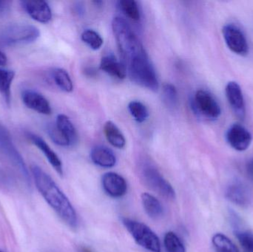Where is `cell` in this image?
Segmentation results:
<instances>
[{
  "label": "cell",
  "instance_id": "6da1fadb",
  "mask_svg": "<svg viewBox=\"0 0 253 252\" xmlns=\"http://www.w3.org/2000/svg\"><path fill=\"white\" fill-rule=\"evenodd\" d=\"M36 187L48 205L70 227L78 226V216L68 197L48 174L37 165L31 166Z\"/></svg>",
  "mask_w": 253,
  "mask_h": 252
},
{
  "label": "cell",
  "instance_id": "7a4b0ae2",
  "mask_svg": "<svg viewBox=\"0 0 253 252\" xmlns=\"http://www.w3.org/2000/svg\"><path fill=\"white\" fill-rule=\"evenodd\" d=\"M112 29L124 65L135 56L145 53L142 44L126 19L120 16L114 18Z\"/></svg>",
  "mask_w": 253,
  "mask_h": 252
},
{
  "label": "cell",
  "instance_id": "3957f363",
  "mask_svg": "<svg viewBox=\"0 0 253 252\" xmlns=\"http://www.w3.org/2000/svg\"><path fill=\"white\" fill-rule=\"evenodd\" d=\"M132 81L152 91H157L159 80L147 53L135 56L125 65Z\"/></svg>",
  "mask_w": 253,
  "mask_h": 252
},
{
  "label": "cell",
  "instance_id": "277c9868",
  "mask_svg": "<svg viewBox=\"0 0 253 252\" xmlns=\"http://www.w3.org/2000/svg\"><path fill=\"white\" fill-rule=\"evenodd\" d=\"M40 36V30L34 25L11 24L0 28V44L10 47L31 44L37 41Z\"/></svg>",
  "mask_w": 253,
  "mask_h": 252
},
{
  "label": "cell",
  "instance_id": "5b68a950",
  "mask_svg": "<svg viewBox=\"0 0 253 252\" xmlns=\"http://www.w3.org/2000/svg\"><path fill=\"white\" fill-rule=\"evenodd\" d=\"M123 223L135 242L151 252H162L160 240L149 226L129 218H123Z\"/></svg>",
  "mask_w": 253,
  "mask_h": 252
},
{
  "label": "cell",
  "instance_id": "8992f818",
  "mask_svg": "<svg viewBox=\"0 0 253 252\" xmlns=\"http://www.w3.org/2000/svg\"><path fill=\"white\" fill-rule=\"evenodd\" d=\"M141 179L144 184L166 199H175V189L160 172L151 165H145L141 171Z\"/></svg>",
  "mask_w": 253,
  "mask_h": 252
},
{
  "label": "cell",
  "instance_id": "52a82bcc",
  "mask_svg": "<svg viewBox=\"0 0 253 252\" xmlns=\"http://www.w3.org/2000/svg\"><path fill=\"white\" fill-rule=\"evenodd\" d=\"M196 112L210 120H216L221 115V110L216 99L206 90L196 91L193 102Z\"/></svg>",
  "mask_w": 253,
  "mask_h": 252
},
{
  "label": "cell",
  "instance_id": "ba28073f",
  "mask_svg": "<svg viewBox=\"0 0 253 252\" xmlns=\"http://www.w3.org/2000/svg\"><path fill=\"white\" fill-rule=\"evenodd\" d=\"M223 36L228 48L239 56H246L249 52L248 40L242 30L233 25L228 24L222 29Z\"/></svg>",
  "mask_w": 253,
  "mask_h": 252
},
{
  "label": "cell",
  "instance_id": "9c48e42d",
  "mask_svg": "<svg viewBox=\"0 0 253 252\" xmlns=\"http://www.w3.org/2000/svg\"><path fill=\"white\" fill-rule=\"evenodd\" d=\"M0 152L5 155L25 176H28V170L16 146L12 142L11 136L7 129L0 124Z\"/></svg>",
  "mask_w": 253,
  "mask_h": 252
},
{
  "label": "cell",
  "instance_id": "30bf717a",
  "mask_svg": "<svg viewBox=\"0 0 253 252\" xmlns=\"http://www.w3.org/2000/svg\"><path fill=\"white\" fill-rule=\"evenodd\" d=\"M227 143L233 149L239 152L247 150L252 143L251 132L240 124L230 126L226 134Z\"/></svg>",
  "mask_w": 253,
  "mask_h": 252
},
{
  "label": "cell",
  "instance_id": "8fae6325",
  "mask_svg": "<svg viewBox=\"0 0 253 252\" xmlns=\"http://www.w3.org/2000/svg\"><path fill=\"white\" fill-rule=\"evenodd\" d=\"M102 186L105 193L111 198H123L127 192L126 179L114 172H109L102 176Z\"/></svg>",
  "mask_w": 253,
  "mask_h": 252
},
{
  "label": "cell",
  "instance_id": "7c38bea8",
  "mask_svg": "<svg viewBox=\"0 0 253 252\" xmlns=\"http://www.w3.org/2000/svg\"><path fill=\"white\" fill-rule=\"evenodd\" d=\"M225 93L229 105L231 107L236 116L239 119H245L246 108L240 85L236 81H230L226 85Z\"/></svg>",
  "mask_w": 253,
  "mask_h": 252
},
{
  "label": "cell",
  "instance_id": "4fadbf2b",
  "mask_svg": "<svg viewBox=\"0 0 253 252\" xmlns=\"http://www.w3.org/2000/svg\"><path fill=\"white\" fill-rule=\"evenodd\" d=\"M21 5L34 20L47 24L51 20L52 11L45 1H22Z\"/></svg>",
  "mask_w": 253,
  "mask_h": 252
},
{
  "label": "cell",
  "instance_id": "5bb4252c",
  "mask_svg": "<svg viewBox=\"0 0 253 252\" xmlns=\"http://www.w3.org/2000/svg\"><path fill=\"white\" fill-rule=\"evenodd\" d=\"M24 105L40 114L50 115L52 109L47 99L38 92L33 90H25L22 93Z\"/></svg>",
  "mask_w": 253,
  "mask_h": 252
},
{
  "label": "cell",
  "instance_id": "9a60e30c",
  "mask_svg": "<svg viewBox=\"0 0 253 252\" xmlns=\"http://www.w3.org/2000/svg\"><path fill=\"white\" fill-rule=\"evenodd\" d=\"M26 135L27 137L31 141V143L35 145L44 154L50 165L57 172L58 174L62 176L63 175V166H62V161H61L59 156L56 155V152L46 143L45 141L42 138L34 134V133H27Z\"/></svg>",
  "mask_w": 253,
  "mask_h": 252
},
{
  "label": "cell",
  "instance_id": "2e32d148",
  "mask_svg": "<svg viewBox=\"0 0 253 252\" xmlns=\"http://www.w3.org/2000/svg\"><path fill=\"white\" fill-rule=\"evenodd\" d=\"M93 164L102 168H112L117 164V157L112 150L104 146H95L90 152Z\"/></svg>",
  "mask_w": 253,
  "mask_h": 252
},
{
  "label": "cell",
  "instance_id": "e0dca14e",
  "mask_svg": "<svg viewBox=\"0 0 253 252\" xmlns=\"http://www.w3.org/2000/svg\"><path fill=\"white\" fill-rule=\"evenodd\" d=\"M100 68L111 76L119 79H125L126 76V70L123 62H120L114 55H107L102 57Z\"/></svg>",
  "mask_w": 253,
  "mask_h": 252
},
{
  "label": "cell",
  "instance_id": "ac0fdd59",
  "mask_svg": "<svg viewBox=\"0 0 253 252\" xmlns=\"http://www.w3.org/2000/svg\"><path fill=\"white\" fill-rule=\"evenodd\" d=\"M226 196L227 199L241 207L248 206L251 200V195L246 186L243 183H232L227 189Z\"/></svg>",
  "mask_w": 253,
  "mask_h": 252
},
{
  "label": "cell",
  "instance_id": "d6986e66",
  "mask_svg": "<svg viewBox=\"0 0 253 252\" xmlns=\"http://www.w3.org/2000/svg\"><path fill=\"white\" fill-rule=\"evenodd\" d=\"M141 199L144 212L150 218L157 220L163 216V206L156 197L144 192L141 194Z\"/></svg>",
  "mask_w": 253,
  "mask_h": 252
},
{
  "label": "cell",
  "instance_id": "ffe728a7",
  "mask_svg": "<svg viewBox=\"0 0 253 252\" xmlns=\"http://www.w3.org/2000/svg\"><path fill=\"white\" fill-rule=\"evenodd\" d=\"M55 124L69 142L70 145H74L78 142V133L77 130L67 115L64 114L58 115Z\"/></svg>",
  "mask_w": 253,
  "mask_h": 252
},
{
  "label": "cell",
  "instance_id": "44dd1931",
  "mask_svg": "<svg viewBox=\"0 0 253 252\" xmlns=\"http://www.w3.org/2000/svg\"><path fill=\"white\" fill-rule=\"evenodd\" d=\"M15 74L11 70L0 68V95L7 106L11 102V85Z\"/></svg>",
  "mask_w": 253,
  "mask_h": 252
},
{
  "label": "cell",
  "instance_id": "7402d4cb",
  "mask_svg": "<svg viewBox=\"0 0 253 252\" xmlns=\"http://www.w3.org/2000/svg\"><path fill=\"white\" fill-rule=\"evenodd\" d=\"M104 133L110 144L114 147L123 149L126 144V139L119 127L113 121H108L104 126Z\"/></svg>",
  "mask_w": 253,
  "mask_h": 252
},
{
  "label": "cell",
  "instance_id": "603a6c76",
  "mask_svg": "<svg viewBox=\"0 0 253 252\" xmlns=\"http://www.w3.org/2000/svg\"><path fill=\"white\" fill-rule=\"evenodd\" d=\"M53 81L62 91L71 93L74 90V84L69 73L62 68H55L52 71Z\"/></svg>",
  "mask_w": 253,
  "mask_h": 252
},
{
  "label": "cell",
  "instance_id": "cb8c5ba5",
  "mask_svg": "<svg viewBox=\"0 0 253 252\" xmlns=\"http://www.w3.org/2000/svg\"><path fill=\"white\" fill-rule=\"evenodd\" d=\"M212 243L216 252H239L233 241L223 234L217 233L214 235Z\"/></svg>",
  "mask_w": 253,
  "mask_h": 252
},
{
  "label": "cell",
  "instance_id": "d4e9b609",
  "mask_svg": "<svg viewBox=\"0 0 253 252\" xmlns=\"http://www.w3.org/2000/svg\"><path fill=\"white\" fill-rule=\"evenodd\" d=\"M163 242L166 252H186L184 244L174 232H167L164 237Z\"/></svg>",
  "mask_w": 253,
  "mask_h": 252
},
{
  "label": "cell",
  "instance_id": "484cf974",
  "mask_svg": "<svg viewBox=\"0 0 253 252\" xmlns=\"http://www.w3.org/2000/svg\"><path fill=\"white\" fill-rule=\"evenodd\" d=\"M120 9L126 16L131 20L138 22L141 18L138 3L134 0H121L119 1Z\"/></svg>",
  "mask_w": 253,
  "mask_h": 252
},
{
  "label": "cell",
  "instance_id": "4316f807",
  "mask_svg": "<svg viewBox=\"0 0 253 252\" xmlns=\"http://www.w3.org/2000/svg\"><path fill=\"white\" fill-rule=\"evenodd\" d=\"M129 113L134 119L138 123H142L147 119L149 116L148 109L144 104L138 101H132L128 105Z\"/></svg>",
  "mask_w": 253,
  "mask_h": 252
},
{
  "label": "cell",
  "instance_id": "83f0119b",
  "mask_svg": "<svg viewBox=\"0 0 253 252\" xmlns=\"http://www.w3.org/2000/svg\"><path fill=\"white\" fill-rule=\"evenodd\" d=\"M81 38L82 40L93 50H99L104 42L103 38L100 34L91 29H87L83 31Z\"/></svg>",
  "mask_w": 253,
  "mask_h": 252
},
{
  "label": "cell",
  "instance_id": "f1b7e54d",
  "mask_svg": "<svg viewBox=\"0 0 253 252\" xmlns=\"http://www.w3.org/2000/svg\"><path fill=\"white\" fill-rule=\"evenodd\" d=\"M162 96L165 105L169 108H174L178 104V92L175 86L172 84H164Z\"/></svg>",
  "mask_w": 253,
  "mask_h": 252
},
{
  "label": "cell",
  "instance_id": "f546056e",
  "mask_svg": "<svg viewBox=\"0 0 253 252\" xmlns=\"http://www.w3.org/2000/svg\"><path fill=\"white\" fill-rule=\"evenodd\" d=\"M47 133H48L49 137L51 139V140L53 141L56 144L62 146H71L69 142L67 140L66 138L61 133L60 130L57 128L56 124H49V125L47 126Z\"/></svg>",
  "mask_w": 253,
  "mask_h": 252
},
{
  "label": "cell",
  "instance_id": "4dcf8cb0",
  "mask_svg": "<svg viewBox=\"0 0 253 252\" xmlns=\"http://www.w3.org/2000/svg\"><path fill=\"white\" fill-rule=\"evenodd\" d=\"M236 236L245 252H253V234L248 231H236Z\"/></svg>",
  "mask_w": 253,
  "mask_h": 252
},
{
  "label": "cell",
  "instance_id": "1f68e13d",
  "mask_svg": "<svg viewBox=\"0 0 253 252\" xmlns=\"http://www.w3.org/2000/svg\"><path fill=\"white\" fill-rule=\"evenodd\" d=\"M10 3L6 1H0V16H4L10 10Z\"/></svg>",
  "mask_w": 253,
  "mask_h": 252
},
{
  "label": "cell",
  "instance_id": "d6a6232c",
  "mask_svg": "<svg viewBox=\"0 0 253 252\" xmlns=\"http://www.w3.org/2000/svg\"><path fill=\"white\" fill-rule=\"evenodd\" d=\"M7 57L2 51L0 50V68L4 66L7 64Z\"/></svg>",
  "mask_w": 253,
  "mask_h": 252
},
{
  "label": "cell",
  "instance_id": "836d02e7",
  "mask_svg": "<svg viewBox=\"0 0 253 252\" xmlns=\"http://www.w3.org/2000/svg\"><path fill=\"white\" fill-rule=\"evenodd\" d=\"M247 168H248V173H249L251 176H253V159L251 160V161L248 162Z\"/></svg>",
  "mask_w": 253,
  "mask_h": 252
},
{
  "label": "cell",
  "instance_id": "e575fe53",
  "mask_svg": "<svg viewBox=\"0 0 253 252\" xmlns=\"http://www.w3.org/2000/svg\"><path fill=\"white\" fill-rule=\"evenodd\" d=\"M0 252H3L2 251H0Z\"/></svg>",
  "mask_w": 253,
  "mask_h": 252
}]
</instances>
